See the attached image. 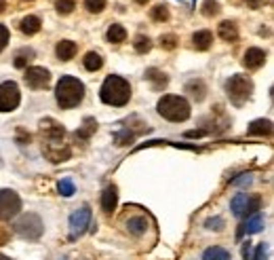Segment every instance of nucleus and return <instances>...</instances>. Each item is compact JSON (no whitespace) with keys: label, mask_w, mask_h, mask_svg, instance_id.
Instances as JSON below:
<instances>
[{"label":"nucleus","mask_w":274,"mask_h":260,"mask_svg":"<svg viewBox=\"0 0 274 260\" xmlns=\"http://www.w3.org/2000/svg\"><path fill=\"white\" fill-rule=\"evenodd\" d=\"M99 97H102V102L108 106H125L129 99H131V85H129V81H125L123 76L110 74L102 85Z\"/></svg>","instance_id":"f257e3e1"},{"label":"nucleus","mask_w":274,"mask_h":260,"mask_svg":"<svg viewBox=\"0 0 274 260\" xmlns=\"http://www.w3.org/2000/svg\"><path fill=\"white\" fill-rule=\"evenodd\" d=\"M55 97L62 108H74L84 97V85L74 76H62L55 87Z\"/></svg>","instance_id":"f03ea898"},{"label":"nucleus","mask_w":274,"mask_h":260,"mask_svg":"<svg viewBox=\"0 0 274 260\" xmlns=\"http://www.w3.org/2000/svg\"><path fill=\"white\" fill-rule=\"evenodd\" d=\"M158 114L171 123H181L190 117V104L181 95H163L158 102Z\"/></svg>","instance_id":"7ed1b4c3"},{"label":"nucleus","mask_w":274,"mask_h":260,"mask_svg":"<svg viewBox=\"0 0 274 260\" xmlns=\"http://www.w3.org/2000/svg\"><path fill=\"white\" fill-rule=\"evenodd\" d=\"M226 91H228L230 102H232L234 106H242V104L251 97L253 81H251L247 74H234L232 79H228V83H226Z\"/></svg>","instance_id":"20e7f679"},{"label":"nucleus","mask_w":274,"mask_h":260,"mask_svg":"<svg viewBox=\"0 0 274 260\" xmlns=\"http://www.w3.org/2000/svg\"><path fill=\"white\" fill-rule=\"evenodd\" d=\"M42 230H45V224L38 218L36 214H23L21 218L15 222V233L27 241H36L40 239Z\"/></svg>","instance_id":"39448f33"},{"label":"nucleus","mask_w":274,"mask_h":260,"mask_svg":"<svg viewBox=\"0 0 274 260\" xmlns=\"http://www.w3.org/2000/svg\"><path fill=\"white\" fill-rule=\"evenodd\" d=\"M259 205H262V199L257 195H251V193H238V195H234L232 203H230L232 214L236 218H245V216L255 214L259 210Z\"/></svg>","instance_id":"423d86ee"},{"label":"nucleus","mask_w":274,"mask_h":260,"mask_svg":"<svg viewBox=\"0 0 274 260\" xmlns=\"http://www.w3.org/2000/svg\"><path fill=\"white\" fill-rule=\"evenodd\" d=\"M42 152H45L53 163L68 161L72 157V148L64 142V138H45V142H42Z\"/></svg>","instance_id":"0eeeda50"},{"label":"nucleus","mask_w":274,"mask_h":260,"mask_svg":"<svg viewBox=\"0 0 274 260\" xmlns=\"http://www.w3.org/2000/svg\"><path fill=\"white\" fill-rule=\"evenodd\" d=\"M21 102V93L17 83L5 81L0 83V112H13Z\"/></svg>","instance_id":"6e6552de"},{"label":"nucleus","mask_w":274,"mask_h":260,"mask_svg":"<svg viewBox=\"0 0 274 260\" xmlns=\"http://www.w3.org/2000/svg\"><path fill=\"white\" fill-rule=\"evenodd\" d=\"M21 212V199L15 191L3 189L0 191V220H11Z\"/></svg>","instance_id":"1a4fd4ad"},{"label":"nucleus","mask_w":274,"mask_h":260,"mask_svg":"<svg viewBox=\"0 0 274 260\" xmlns=\"http://www.w3.org/2000/svg\"><path fill=\"white\" fill-rule=\"evenodd\" d=\"M91 218H93V214L86 205L72 214L70 216V239H78L80 235H84L86 228L91 226Z\"/></svg>","instance_id":"9d476101"},{"label":"nucleus","mask_w":274,"mask_h":260,"mask_svg":"<svg viewBox=\"0 0 274 260\" xmlns=\"http://www.w3.org/2000/svg\"><path fill=\"white\" fill-rule=\"evenodd\" d=\"M23 81L30 89L38 91V89H45V87L51 83V72L47 68H40V66H32V68H25V74Z\"/></svg>","instance_id":"9b49d317"},{"label":"nucleus","mask_w":274,"mask_h":260,"mask_svg":"<svg viewBox=\"0 0 274 260\" xmlns=\"http://www.w3.org/2000/svg\"><path fill=\"white\" fill-rule=\"evenodd\" d=\"M242 64H245V68H247V70L262 68V66L266 64V51L257 49V47L247 49V53H245V57H242Z\"/></svg>","instance_id":"f8f14e48"},{"label":"nucleus","mask_w":274,"mask_h":260,"mask_svg":"<svg viewBox=\"0 0 274 260\" xmlns=\"http://www.w3.org/2000/svg\"><path fill=\"white\" fill-rule=\"evenodd\" d=\"M262 228H264V216L259 214V212H255V214H251L249 218H247V222L240 226L238 237H242V235H255V233H259Z\"/></svg>","instance_id":"ddd939ff"},{"label":"nucleus","mask_w":274,"mask_h":260,"mask_svg":"<svg viewBox=\"0 0 274 260\" xmlns=\"http://www.w3.org/2000/svg\"><path fill=\"white\" fill-rule=\"evenodd\" d=\"M125 226H127V233L129 235L141 237L143 233H146V228H148V220H146V216L137 214V216H131V218L125 222Z\"/></svg>","instance_id":"4468645a"},{"label":"nucleus","mask_w":274,"mask_h":260,"mask_svg":"<svg viewBox=\"0 0 274 260\" xmlns=\"http://www.w3.org/2000/svg\"><path fill=\"white\" fill-rule=\"evenodd\" d=\"M116 203H118V189L114 184H110V186H106V191L102 195V210L106 214H112L116 210Z\"/></svg>","instance_id":"2eb2a0df"},{"label":"nucleus","mask_w":274,"mask_h":260,"mask_svg":"<svg viewBox=\"0 0 274 260\" xmlns=\"http://www.w3.org/2000/svg\"><path fill=\"white\" fill-rule=\"evenodd\" d=\"M76 42L74 40H62V42H57V47H55V53L57 57H59L62 62H70L72 57L76 55Z\"/></svg>","instance_id":"dca6fc26"},{"label":"nucleus","mask_w":274,"mask_h":260,"mask_svg":"<svg viewBox=\"0 0 274 260\" xmlns=\"http://www.w3.org/2000/svg\"><path fill=\"white\" fill-rule=\"evenodd\" d=\"M40 28H42V23H40V19H38L36 15H25V17L21 19V23H19V30H21L25 36L38 34Z\"/></svg>","instance_id":"f3484780"},{"label":"nucleus","mask_w":274,"mask_h":260,"mask_svg":"<svg viewBox=\"0 0 274 260\" xmlns=\"http://www.w3.org/2000/svg\"><path fill=\"white\" fill-rule=\"evenodd\" d=\"M192 45L196 51H207L211 45H213V34L209 30H200V32H194L192 36Z\"/></svg>","instance_id":"a211bd4d"},{"label":"nucleus","mask_w":274,"mask_h":260,"mask_svg":"<svg viewBox=\"0 0 274 260\" xmlns=\"http://www.w3.org/2000/svg\"><path fill=\"white\" fill-rule=\"evenodd\" d=\"M220 38L222 40H228V42H236L238 40V28L234 21H222L220 23V30H218Z\"/></svg>","instance_id":"6ab92c4d"},{"label":"nucleus","mask_w":274,"mask_h":260,"mask_svg":"<svg viewBox=\"0 0 274 260\" xmlns=\"http://www.w3.org/2000/svg\"><path fill=\"white\" fill-rule=\"evenodd\" d=\"M247 134L249 136H270L272 134V123L268 119H257L249 125Z\"/></svg>","instance_id":"aec40b11"},{"label":"nucleus","mask_w":274,"mask_h":260,"mask_svg":"<svg viewBox=\"0 0 274 260\" xmlns=\"http://www.w3.org/2000/svg\"><path fill=\"white\" fill-rule=\"evenodd\" d=\"M106 36H108L110 42H114V45H120L123 40H127V30H125V25H120V23H112L108 28Z\"/></svg>","instance_id":"412c9836"},{"label":"nucleus","mask_w":274,"mask_h":260,"mask_svg":"<svg viewBox=\"0 0 274 260\" xmlns=\"http://www.w3.org/2000/svg\"><path fill=\"white\" fill-rule=\"evenodd\" d=\"M203 260H232L230 252L226 248H220V245H213V248H207L203 254Z\"/></svg>","instance_id":"4be33fe9"},{"label":"nucleus","mask_w":274,"mask_h":260,"mask_svg":"<svg viewBox=\"0 0 274 260\" xmlns=\"http://www.w3.org/2000/svg\"><path fill=\"white\" fill-rule=\"evenodd\" d=\"M82 62H84V68L89 70V72H95V70H99V68L104 66V60H102V55H99V53H95V51H89V53H86Z\"/></svg>","instance_id":"5701e85b"},{"label":"nucleus","mask_w":274,"mask_h":260,"mask_svg":"<svg viewBox=\"0 0 274 260\" xmlns=\"http://www.w3.org/2000/svg\"><path fill=\"white\" fill-rule=\"evenodd\" d=\"M186 89L190 91V95L196 99V102L205 99V83L203 81H190L188 85H186Z\"/></svg>","instance_id":"b1692460"},{"label":"nucleus","mask_w":274,"mask_h":260,"mask_svg":"<svg viewBox=\"0 0 274 260\" xmlns=\"http://www.w3.org/2000/svg\"><path fill=\"white\" fill-rule=\"evenodd\" d=\"M146 79L154 83V89H163V87L167 85V76L163 74V72H158V70H154V68H150V70L146 72Z\"/></svg>","instance_id":"393cba45"},{"label":"nucleus","mask_w":274,"mask_h":260,"mask_svg":"<svg viewBox=\"0 0 274 260\" xmlns=\"http://www.w3.org/2000/svg\"><path fill=\"white\" fill-rule=\"evenodd\" d=\"M95 129H97V123L93 121V119H84V127L82 129H78V132L74 134L78 140H86V138H89L93 132H95Z\"/></svg>","instance_id":"a878e982"},{"label":"nucleus","mask_w":274,"mask_h":260,"mask_svg":"<svg viewBox=\"0 0 274 260\" xmlns=\"http://www.w3.org/2000/svg\"><path fill=\"white\" fill-rule=\"evenodd\" d=\"M30 60H34V51H32V49H21V51H17L15 66H17V68H25Z\"/></svg>","instance_id":"bb28decb"},{"label":"nucleus","mask_w":274,"mask_h":260,"mask_svg":"<svg viewBox=\"0 0 274 260\" xmlns=\"http://www.w3.org/2000/svg\"><path fill=\"white\" fill-rule=\"evenodd\" d=\"M268 252H270L268 243H259L255 250H251V256H249V260H268Z\"/></svg>","instance_id":"cd10ccee"},{"label":"nucleus","mask_w":274,"mask_h":260,"mask_svg":"<svg viewBox=\"0 0 274 260\" xmlns=\"http://www.w3.org/2000/svg\"><path fill=\"white\" fill-rule=\"evenodd\" d=\"M57 191H59V195H64V197H72L76 193V189H74V182L72 180H62L59 184H57Z\"/></svg>","instance_id":"c85d7f7f"},{"label":"nucleus","mask_w":274,"mask_h":260,"mask_svg":"<svg viewBox=\"0 0 274 260\" xmlns=\"http://www.w3.org/2000/svg\"><path fill=\"white\" fill-rule=\"evenodd\" d=\"M150 15H152L154 21H167V19H169V9H167L165 5H156V7L152 9Z\"/></svg>","instance_id":"c756f323"},{"label":"nucleus","mask_w":274,"mask_h":260,"mask_svg":"<svg viewBox=\"0 0 274 260\" xmlns=\"http://www.w3.org/2000/svg\"><path fill=\"white\" fill-rule=\"evenodd\" d=\"M84 9L89 13H102L106 9V0H84Z\"/></svg>","instance_id":"7c9ffc66"},{"label":"nucleus","mask_w":274,"mask_h":260,"mask_svg":"<svg viewBox=\"0 0 274 260\" xmlns=\"http://www.w3.org/2000/svg\"><path fill=\"white\" fill-rule=\"evenodd\" d=\"M218 13H220V5L215 3V0H205L203 3V15L213 17V15H218Z\"/></svg>","instance_id":"2f4dec72"},{"label":"nucleus","mask_w":274,"mask_h":260,"mask_svg":"<svg viewBox=\"0 0 274 260\" xmlns=\"http://www.w3.org/2000/svg\"><path fill=\"white\" fill-rule=\"evenodd\" d=\"M74 7H76L74 0H57V13H62V15H70Z\"/></svg>","instance_id":"473e14b6"},{"label":"nucleus","mask_w":274,"mask_h":260,"mask_svg":"<svg viewBox=\"0 0 274 260\" xmlns=\"http://www.w3.org/2000/svg\"><path fill=\"white\" fill-rule=\"evenodd\" d=\"M150 47H152V42H150L148 36H137V40H135V51L137 53H148Z\"/></svg>","instance_id":"72a5a7b5"},{"label":"nucleus","mask_w":274,"mask_h":260,"mask_svg":"<svg viewBox=\"0 0 274 260\" xmlns=\"http://www.w3.org/2000/svg\"><path fill=\"white\" fill-rule=\"evenodd\" d=\"M161 47L163 49H175L177 47V38H175V34H165V36H161Z\"/></svg>","instance_id":"f704fd0d"},{"label":"nucleus","mask_w":274,"mask_h":260,"mask_svg":"<svg viewBox=\"0 0 274 260\" xmlns=\"http://www.w3.org/2000/svg\"><path fill=\"white\" fill-rule=\"evenodd\" d=\"M205 226H207L209 230H222V228H224V218H220V216H218V218H209V220L205 222Z\"/></svg>","instance_id":"c9c22d12"},{"label":"nucleus","mask_w":274,"mask_h":260,"mask_svg":"<svg viewBox=\"0 0 274 260\" xmlns=\"http://www.w3.org/2000/svg\"><path fill=\"white\" fill-rule=\"evenodd\" d=\"M7 42H9V30H7L3 23H0V51L7 47Z\"/></svg>","instance_id":"e433bc0d"},{"label":"nucleus","mask_w":274,"mask_h":260,"mask_svg":"<svg viewBox=\"0 0 274 260\" xmlns=\"http://www.w3.org/2000/svg\"><path fill=\"white\" fill-rule=\"evenodd\" d=\"M251 182V173H245L242 178H238V180H232V184H249Z\"/></svg>","instance_id":"4c0bfd02"},{"label":"nucleus","mask_w":274,"mask_h":260,"mask_svg":"<svg viewBox=\"0 0 274 260\" xmlns=\"http://www.w3.org/2000/svg\"><path fill=\"white\" fill-rule=\"evenodd\" d=\"M245 3H247V7H251V9H259L264 0H245Z\"/></svg>","instance_id":"58836bf2"},{"label":"nucleus","mask_w":274,"mask_h":260,"mask_svg":"<svg viewBox=\"0 0 274 260\" xmlns=\"http://www.w3.org/2000/svg\"><path fill=\"white\" fill-rule=\"evenodd\" d=\"M5 239H7V233H5L3 228H0V243H5Z\"/></svg>","instance_id":"ea45409f"},{"label":"nucleus","mask_w":274,"mask_h":260,"mask_svg":"<svg viewBox=\"0 0 274 260\" xmlns=\"http://www.w3.org/2000/svg\"><path fill=\"white\" fill-rule=\"evenodd\" d=\"M135 3H137V5H146V3H148V0H135Z\"/></svg>","instance_id":"a19ab883"},{"label":"nucleus","mask_w":274,"mask_h":260,"mask_svg":"<svg viewBox=\"0 0 274 260\" xmlns=\"http://www.w3.org/2000/svg\"><path fill=\"white\" fill-rule=\"evenodd\" d=\"M5 11V3H3V0H0V13H3Z\"/></svg>","instance_id":"79ce46f5"},{"label":"nucleus","mask_w":274,"mask_h":260,"mask_svg":"<svg viewBox=\"0 0 274 260\" xmlns=\"http://www.w3.org/2000/svg\"><path fill=\"white\" fill-rule=\"evenodd\" d=\"M0 260H9V258H7L5 254H0Z\"/></svg>","instance_id":"37998d69"}]
</instances>
